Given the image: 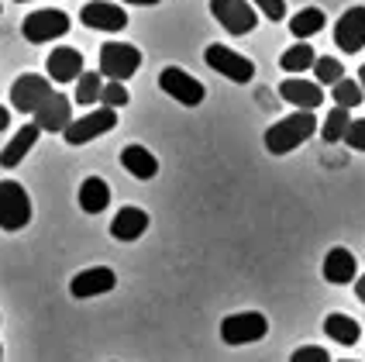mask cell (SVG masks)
I'll return each instance as SVG.
<instances>
[{
  "mask_svg": "<svg viewBox=\"0 0 365 362\" xmlns=\"http://www.w3.org/2000/svg\"><path fill=\"white\" fill-rule=\"evenodd\" d=\"M314 131H317V118H314V111H293L289 118L276 121V124L265 131V149H269L272 156H286V152L300 149Z\"/></svg>",
  "mask_w": 365,
  "mask_h": 362,
  "instance_id": "obj_1",
  "label": "cell"
},
{
  "mask_svg": "<svg viewBox=\"0 0 365 362\" xmlns=\"http://www.w3.org/2000/svg\"><path fill=\"white\" fill-rule=\"evenodd\" d=\"M142 69V52L128 41H103L101 49V76H107L110 83L131 80Z\"/></svg>",
  "mask_w": 365,
  "mask_h": 362,
  "instance_id": "obj_2",
  "label": "cell"
},
{
  "mask_svg": "<svg viewBox=\"0 0 365 362\" xmlns=\"http://www.w3.org/2000/svg\"><path fill=\"white\" fill-rule=\"evenodd\" d=\"M31 221V197L18 180H0V228L21 231Z\"/></svg>",
  "mask_w": 365,
  "mask_h": 362,
  "instance_id": "obj_3",
  "label": "cell"
},
{
  "mask_svg": "<svg viewBox=\"0 0 365 362\" xmlns=\"http://www.w3.org/2000/svg\"><path fill=\"white\" fill-rule=\"evenodd\" d=\"M69 14L66 11H56V7H45V11H35L21 21V35L31 41V45H45V41H56L69 31Z\"/></svg>",
  "mask_w": 365,
  "mask_h": 362,
  "instance_id": "obj_4",
  "label": "cell"
},
{
  "mask_svg": "<svg viewBox=\"0 0 365 362\" xmlns=\"http://www.w3.org/2000/svg\"><path fill=\"white\" fill-rule=\"evenodd\" d=\"M203 59H207V66L214 73L227 76L231 83H252V76H255V62L242 56V52H235V49H227V45H217V41L207 45Z\"/></svg>",
  "mask_w": 365,
  "mask_h": 362,
  "instance_id": "obj_5",
  "label": "cell"
},
{
  "mask_svg": "<svg viewBox=\"0 0 365 362\" xmlns=\"http://www.w3.org/2000/svg\"><path fill=\"white\" fill-rule=\"evenodd\" d=\"M265 335H269V321L259 311H242V314H231V318L221 321L224 345H252L262 342Z\"/></svg>",
  "mask_w": 365,
  "mask_h": 362,
  "instance_id": "obj_6",
  "label": "cell"
},
{
  "mask_svg": "<svg viewBox=\"0 0 365 362\" xmlns=\"http://www.w3.org/2000/svg\"><path fill=\"white\" fill-rule=\"evenodd\" d=\"M159 86H163V94H169L182 107H200L203 97H207L203 83L197 76H190L186 69H180V66H165L159 73Z\"/></svg>",
  "mask_w": 365,
  "mask_h": 362,
  "instance_id": "obj_7",
  "label": "cell"
},
{
  "mask_svg": "<svg viewBox=\"0 0 365 362\" xmlns=\"http://www.w3.org/2000/svg\"><path fill=\"white\" fill-rule=\"evenodd\" d=\"M210 14L231 35H248L259 24V11L248 0H210Z\"/></svg>",
  "mask_w": 365,
  "mask_h": 362,
  "instance_id": "obj_8",
  "label": "cell"
},
{
  "mask_svg": "<svg viewBox=\"0 0 365 362\" xmlns=\"http://www.w3.org/2000/svg\"><path fill=\"white\" fill-rule=\"evenodd\" d=\"M52 94H56V90H52V83L45 80V76L24 73V76H18L14 86H11V107L21 111V114H38V107L48 101Z\"/></svg>",
  "mask_w": 365,
  "mask_h": 362,
  "instance_id": "obj_9",
  "label": "cell"
},
{
  "mask_svg": "<svg viewBox=\"0 0 365 362\" xmlns=\"http://www.w3.org/2000/svg\"><path fill=\"white\" fill-rule=\"evenodd\" d=\"M114 124H118V111L101 107V111H90V114L76 118L69 128H66V131H62V135H66V141H69V145H86V141L107 135Z\"/></svg>",
  "mask_w": 365,
  "mask_h": 362,
  "instance_id": "obj_10",
  "label": "cell"
},
{
  "mask_svg": "<svg viewBox=\"0 0 365 362\" xmlns=\"http://www.w3.org/2000/svg\"><path fill=\"white\" fill-rule=\"evenodd\" d=\"M80 21L93 31H124L128 28V11L121 4H110V0H90L80 11Z\"/></svg>",
  "mask_w": 365,
  "mask_h": 362,
  "instance_id": "obj_11",
  "label": "cell"
},
{
  "mask_svg": "<svg viewBox=\"0 0 365 362\" xmlns=\"http://www.w3.org/2000/svg\"><path fill=\"white\" fill-rule=\"evenodd\" d=\"M114 286H118L114 269H107V266H93V269H83V273H76V276L69 280V293H73L76 301H90V297L110 293Z\"/></svg>",
  "mask_w": 365,
  "mask_h": 362,
  "instance_id": "obj_12",
  "label": "cell"
},
{
  "mask_svg": "<svg viewBox=\"0 0 365 362\" xmlns=\"http://www.w3.org/2000/svg\"><path fill=\"white\" fill-rule=\"evenodd\" d=\"M334 45L341 52H348V56L362 52L365 49V7H348L345 14L338 18V24H334Z\"/></svg>",
  "mask_w": 365,
  "mask_h": 362,
  "instance_id": "obj_13",
  "label": "cell"
},
{
  "mask_svg": "<svg viewBox=\"0 0 365 362\" xmlns=\"http://www.w3.org/2000/svg\"><path fill=\"white\" fill-rule=\"evenodd\" d=\"M279 97H283L286 104H293L297 111H317V107L324 104V90H321V83L289 76V80L279 83Z\"/></svg>",
  "mask_w": 365,
  "mask_h": 362,
  "instance_id": "obj_14",
  "label": "cell"
},
{
  "mask_svg": "<svg viewBox=\"0 0 365 362\" xmlns=\"http://www.w3.org/2000/svg\"><path fill=\"white\" fill-rule=\"evenodd\" d=\"M35 124H38L41 131H66L69 124H73V101L66 97V94H52L48 101L38 107V114H35Z\"/></svg>",
  "mask_w": 365,
  "mask_h": 362,
  "instance_id": "obj_15",
  "label": "cell"
},
{
  "mask_svg": "<svg viewBox=\"0 0 365 362\" xmlns=\"http://www.w3.org/2000/svg\"><path fill=\"white\" fill-rule=\"evenodd\" d=\"M45 69H48V76L56 83H73L86 73V69H83V52L80 49H69V45L52 49V56L45 59Z\"/></svg>",
  "mask_w": 365,
  "mask_h": 362,
  "instance_id": "obj_16",
  "label": "cell"
},
{
  "mask_svg": "<svg viewBox=\"0 0 365 362\" xmlns=\"http://www.w3.org/2000/svg\"><path fill=\"white\" fill-rule=\"evenodd\" d=\"M38 135H41V128L35 124V121H28L24 128H21L14 139L4 145V152H0V166L4 169H18L21 162H24V156L35 149V141H38Z\"/></svg>",
  "mask_w": 365,
  "mask_h": 362,
  "instance_id": "obj_17",
  "label": "cell"
},
{
  "mask_svg": "<svg viewBox=\"0 0 365 362\" xmlns=\"http://www.w3.org/2000/svg\"><path fill=\"white\" fill-rule=\"evenodd\" d=\"M324 280L334 283V286H345V283H355L359 280V262L348 248H331L324 256Z\"/></svg>",
  "mask_w": 365,
  "mask_h": 362,
  "instance_id": "obj_18",
  "label": "cell"
},
{
  "mask_svg": "<svg viewBox=\"0 0 365 362\" xmlns=\"http://www.w3.org/2000/svg\"><path fill=\"white\" fill-rule=\"evenodd\" d=\"M148 231V214L142 207H121L110 221V235L118 241H138Z\"/></svg>",
  "mask_w": 365,
  "mask_h": 362,
  "instance_id": "obj_19",
  "label": "cell"
},
{
  "mask_svg": "<svg viewBox=\"0 0 365 362\" xmlns=\"http://www.w3.org/2000/svg\"><path fill=\"white\" fill-rule=\"evenodd\" d=\"M121 166L135 180H155V176H159V159H155L145 145H128L121 152Z\"/></svg>",
  "mask_w": 365,
  "mask_h": 362,
  "instance_id": "obj_20",
  "label": "cell"
},
{
  "mask_svg": "<svg viewBox=\"0 0 365 362\" xmlns=\"http://www.w3.org/2000/svg\"><path fill=\"white\" fill-rule=\"evenodd\" d=\"M107 203H110V186H107V180L86 176L80 186V207L86 214H101V211H107Z\"/></svg>",
  "mask_w": 365,
  "mask_h": 362,
  "instance_id": "obj_21",
  "label": "cell"
},
{
  "mask_svg": "<svg viewBox=\"0 0 365 362\" xmlns=\"http://www.w3.org/2000/svg\"><path fill=\"white\" fill-rule=\"evenodd\" d=\"M324 335L338 345H359L362 328H359L355 318H348V314H327L324 318Z\"/></svg>",
  "mask_w": 365,
  "mask_h": 362,
  "instance_id": "obj_22",
  "label": "cell"
},
{
  "mask_svg": "<svg viewBox=\"0 0 365 362\" xmlns=\"http://www.w3.org/2000/svg\"><path fill=\"white\" fill-rule=\"evenodd\" d=\"M327 24L324 11L321 7H304V11H297L293 18H289V31H293V39H310V35H317L321 28Z\"/></svg>",
  "mask_w": 365,
  "mask_h": 362,
  "instance_id": "obj_23",
  "label": "cell"
},
{
  "mask_svg": "<svg viewBox=\"0 0 365 362\" xmlns=\"http://www.w3.org/2000/svg\"><path fill=\"white\" fill-rule=\"evenodd\" d=\"M314 62H317V52H314V49L307 45V41H297V45H289L283 56H279V66H283L286 73H293V76H297V73H304V69H310Z\"/></svg>",
  "mask_w": 365,
  "mask_h": 362,
  "instance_id": "obj_24",
  "label": "cell"
},
{
  "mask_svg": "<svg viewBox=\"0 0 365 362\" xmlns=\"http://www.w3.org/2000/svg\"><path fill=\"white\" fill-rule=\"evenodd\" d=\"M101 90H103V76L101 73H83L76 80V104L80 107H90V104L101 101Z\"/></svg>",
  "mask_w": 365,
  "mask_h": 362,
  "instance_id": "obj_25",
  "label": "cell"
},
{
  "mask_svg": "<svg viewBox=\"0 0 365 362\" xmlns=\"http://www.w3.org/2000/svg\"><path fill=\"white\" fill-rule=\"evenodd\" d=\"M348 124H351V114H348L345 107H334L331 114H327V121H324V128H321V135H324V141H345V135H348Z\"/></svg>",
  "mask_w": 365,
  "mask_h": 362,
  "instance_id": "obj_26",
  "label": "cell"
},
{
  "mask_svg": "<svg viewBox=\"0 0 365 362\" xmlns=\"http://www.w3.org/2000/svg\"><path fill=\"white\" fill-rule=\"evenodd\" d=\"M314 76H317V83H331V86H338V83L345 80V66L334 59V56H321V59L314 62Z\"/></svg>",
  "mask_w": 365,
  "mask_h": 362,
  "instance_id": "obj_27",
  "label": "cell"
},
{
  "mask_svg": "<svg viewBox=\"0 0 365 362\" xmlns=\"http://www.w3.org/2000/svg\"><path fill=\"white\" fill-rule=\"evenodd\" d=\"M362 86H359V80H341L338 86H334V107H345V111H351V107H359L362 104Z\"/></svg>",
  "mask_w": 365,
  "mask_h": 362,
  "instance_id": "obj_28",
  "label": "cell"
},
{
  "mask_svg": "<svg viewBox=\"0 0 365 362\" xmlns=\"http://www.w3.org/2000/svg\"><path fill=\"white\" fill-rule=\"evenodd\" d=\"M128 101H131V97H128L124 83H103V90H101V104H103V107L118 111V107H124Z\"/></svg>",
  "mask_w": 365,
  "mask_h": 362,
  "instance_id": "obj_29",
  "label": "cell"
},
{
  "mask_svg": "<svg viewBox=\"0 0 365 362\" xmlns=\"http://www.w3.org/2000/svg\"><path fill=\"white\" fill-rule=\"evenodd\" d=\"M255 11H262L269 21H283L286 18V0H248Z\"/></svg>",
  "mask_w": 365,
  "mask_h": 362,
  "instance_id": "obj_30",
  "label": "cell"
},
{
  "mask_svg": "<svg viewBox=\"0 0 365 362\" xmlns=\"http://www.w3.org/2000/svg\"><path fill=\"white\" fill-rule=\"evenodd\" d=\"M289 362H331V356H327L321 345H304V348H297L289 356Z\"/></svg>",
  "mask_w": 365,
  "mask_h": 362,
  "instance_id": "obj_31",
  "label": "cell"
},
{
  "mask_svg": "<svg viewBox=\"0 0 365 362\" xmlns=\"http://www.w3.org/2000/svg\"><path fill=\"white\" fill-rule=\"evenodd\" d=\"M345 141H348V149H355V152H365V118H362V121H351V124H348Z\"/></svg>",
  "mask_w": 365,
  "mask_h": 362,
  "instance_id": "obj_32",
  "label": "cell"
},
{
  "mask_svg": "<svg viewBox=\"0 0 365 362\" xmlns=\"http://www.w3.org/2000/svg\"><path fill=\"white\" fill-rule=\"evenodd\" d=\"M7 124H11V111L0 104V131H7Z\"/></svg>",
  "mask_w": 365,
  "mask_h": 362,
  "instance_id": "obj_33",
  "label": "cell"
},
{
  "mask_svg": "<svg viewBox=\"0 0 365 362\" xmlns=\"http://www.w3.org/2000/svg\"><path fill=\"white\" fill-rule=\"evenodd\" d=\"M355 297L365 303V276H359V280H355Z\"/></svg>",
  "mask_w": 365,
  "mask_h": 362,
  "instance_id": "obj_34",
  "label": "cell"
},
{
  "mask_svg": "<svg viewBox=\"0 0 365 362\" xmlns=\"http://www.w3.org/2000/svg\"><path fill=\"white\" fill-rule=\"evenodd\" d=\"M124 4H138V7H152V4H159V0H124Z\"/></svg>",
  "mask_w": 365,
  "mask_h": 362,
  "instance_id": "obj_35",
  "label": "cell"
},
{
  "mask_svg": "<svg viewBox=\"0 0 365 362\" xmlns=\"http://www.w3.org/2000/svg\"><path fill=\"white\" fill-rule=\"evenodd\" d=\"M359 86H362V94H365V66L359 69Z\"/></svg>",
  "mask_w": 365,
  "mask_h": 362,
  "instance_id": "obj_36",
  "label": "cell"
},
{
  "mask_svg": "<svg viewBox=\"0 0 365 362\" xmlns=\"http://www.w3.org/2000/svg\"><path fill=\"white\" fill-rule=\"evenodd\" d=\"M0 362H4V348H0Z\"/></svg>",
  "mask_w": 365,
  "mask_h": 362,
  "instance_id": "obj_37",
  "label": "cell"
},
{
  "mask_svg": "<svg viewBox=\"0 0 365 362\" xmlns=\"http://www.w3.org/2000/svg\"><path fill=\"white\" fill-rule=\"evenodd\" d=\"M341 362H355V359H341Z\"/></svg>",
  "mask_w": 365,
  "mask_h": 362,
  "instance_id": "obj_38",
  "label": "cell"
},
{
  "mask_svg": "<svg viewBox=\"0 0 365 362\" xmlns=\"http://www.w3.org/2000/svg\"><path fill=\"white\" fill-rule=\"evenodd\" d=\"M18 4H24V0H18Z\"/></svg>",
  "mask_w": 365,
  "mask_h": 362,
  "instance_id": "obj_39",
  "label": "cell"
},
{
  "mask_svg": "<svg viewBox=\"0 0 365 362\" xmlns=\"http://www.w3.org/2000/svg\"><path fill=\"white\" fill-rule=\"evenodd\" d=\"M0 11H4V7H0Z\"/></svg>",
  "mask_w": 365,
  "mask_h": 362,
  "instance_id": "obj_40",
  "label": "cell"
}]
</instances>
